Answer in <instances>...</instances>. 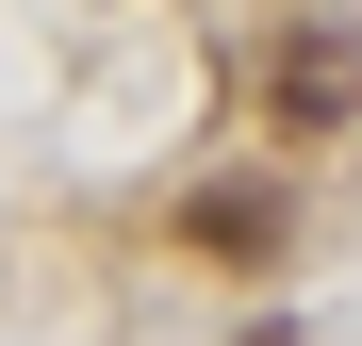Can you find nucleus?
Segmentation results:
<instances>
[{"mask_svg":"<svg viewBox=\"0 0 362 346\" xmlns=\"http://www.w3.org/2000/svg\"><path fill=\"white\" fill-rule=\"evenodd\" d=\"M264 115H280V132H346V115H362V33H280Z\"/></svg>","mask_w":362,"mask_h":346,"instance_id":"f257e3e1","label":"nucleus"},{"mask_svg":"<svg viewBox=\"0 0 362 346\" xmlns=\"http://www.w3.org/2000/svg\"><path fill=\"white\" fill-rule=\"evenodd\" d=\"M181 231H198V248H214V264H264V248H280V231H296V214H280V182H214V198H198V214H181Z\"/></svg>","mask_w":362,"mask_h":346,"instance_id":"f03ea898","label":"nucleus"}]
</instances>
